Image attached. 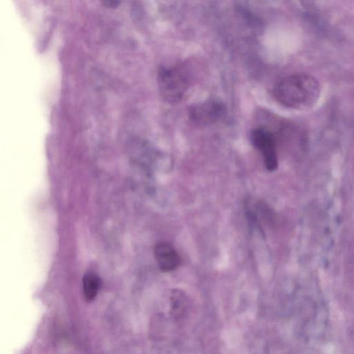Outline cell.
<instances>
[{
  "label": "cell",
  "instance_id": "cell-5",
  "mask_svg": "<svg viewBox=\"0 0 354 354\" xmlns=\"http://www.w3.org/2000/svg\"><path fill=\"white\" fill-rule=\"evenodd\" d=\"M154 255L160 270L164 272L173 271L180 266V257L169 243H158L154 248Z\"/></svg>",
  "mask_w": 354,
  "mask_h": 354
},
{
  "label": "cell",
  "instance_id": "cell-3",
  "mask_svg": "<svg viewBox=\"0 0 354 354\" xmlns=\"http://www.w3.org/2000/svg\"><path fill=\"white\" fill-rule=\"evenodd\" d=\"M250 140L253 146L261 152L266 168L270 171L276 170L278 157L272 132L262 127L254 128L250 132Z\"/></svg>",
  "mask_w": 354,
  "mask_h": 354
},
{
  "label": "cell",
  "instance_id": "cell-4",
  "mask_svg": "<svg viewBox=\"0 0 354 354\" xmlns=\"http://www.w3.org/2000/svg\"><path fill=\"white\" fill-rule=\"evenodd\" d=\"M225 112L223 103L207 100L192 106L188 111L190 121L199 126H207L221 119Z\"/></svg>",
  "mask_w": 354,
  "mask_h": 354
},
{
  "label": "cell",
  "instance_id": "cell-6",
  "mask_svg": "<svg viewBox=\"0 0 354 354\" xmlns=\"http://www.w3.org/2000/svg\"><path fill=\"white\" fill-rule=\"evenodd\" d=\"M100 286V278L93 273H87L83 278V292L85 299L92 301L97 294Z\"/></svg>",
  "mask_w": 354,
  "mask_h": 354
},
{
  "label": "cell",
  "instance_id": "cell-7",
  "mask_svg": "<svg viewBox=\"0 0 354 354\" xmlns=\"http://www.w3.org/2000/svg\"><path fill=\"white\" fill-rule=\"evenodd\" d=\"M102 3L106 6H108L110 8L111 7L114 8V7H116L120 3V1H103Z\"/></svg>",
  "mask_w": 354,
  "mask_h": 354
},
{
  "label": "cell",
  "instance_id": "cell-1",
  "mask_svg": "<svg viewBox=\"0 0 354 354\" xmlns=\"http://www.w3.org/2000/svg\"><path fill=\"white\" fill-rule=\"evenodd\" d=\"M320 93L318 81L312 75L298 73L286 76L274 86V97L281 104L295 109H308Z\"/></svg>",
  "mask_w": 354,
  "mask_h": 354
},
{
  "label": "cell",
  "instance_id": "cell-2",
  "mask_svg": "<svg viewBox=\"0 0 354 354\" xmlns=\"http://www.w3.org/2000/svg\"><path fill=\"white\" fill-rule=\"evenodd\" d=\"M158 85L162 97L174 104L183 98L189 86V80L183 68L163 66L158 72Z\"/></svg>",
  "mask_w": 354,
  "mask_h": 354
}]
</instances>
